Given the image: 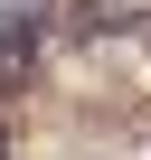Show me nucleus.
I'll list each match as a JSON object with an SVG mask.
<instances>
[{"mask_svg":"<svg viewBox=\"0 0 151 160\" xmlns=\"http://www.w3.org/2000/svg\"><path fill=\"white\" fill-rule=\"evenodd\" d=\"M38 38H47V0H19V10L0 19V94H19V85H29Z\"/></svg>","mask_w":151,"mask_h":160,"instance_id":"obj_1","label":"nucleus"},{"mask_svg":"<svg viewBox=\"0 0 151 160\" xmlns=\"http://www.w3.org/2000/svg\"><path fill=\"white\" fill-rule=\"evenodd\" d=\"M151 28V0H76V38H132Z\"/></svg>","mask_w":151,"mask_h":160,"instance_id":"obj_2","label":"nucleus"},{"mask_svg":"<svg viewBox=\"0 0 151 160\" xmlns=\"http://www.w3.org/2000/svg\"><path fill=\"white\" fill-rule=\"evenodd\" d=\"M0 160H10V132H0Z\"/></svg>","mask_w":151,"mask_h":160,"instance_id":"obj_3","label":"nucleus"}]
</instances>
